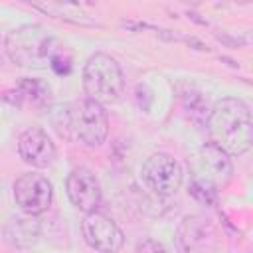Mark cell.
I'll return each instance as SVG.
<instances>
[{"label": "cell", "mask_w": 253, "mask_h": 253, "mask_svg": "<svg viewBox=\"0 0 253 253\" xmlns=\"http://www.w3.org/2000/svg\"><path fill=\"white\" fill-rule=\"evenodd\" d=\"M208 128L213 142L221 146L229 156L245 154L253 142L249 105L237 97L219 99L208 115Z\"/></svg>", "instance_id": "obj_1"}, {"label": "cell", "mask_w": 253, "mask_h": 253, "mask_svg": "<svg viewBox=\"0 0 253 253\" xmlns=\"http://www.w3.org/2000/svg\"><path fill=\"white\" fill-rule=\"evenodd\" d=\"M6 53L20 67H47L51 57L63 49L61 42L38 24H24L6 36Z\"/></svg>", "instance_id": "obj_2"}, {"label": "cell", "mask_w": 253, "mask_h": 253, "mask_svg": "<svg viewBox=\"0 0 253 253\" xmlns=\"http://www.w3.org/2000/svg\"><path fill=\"white\" fill-rule=\"evenodd\" d=\"M83 89L89 99L117 103L125 91V77L119 61L109 53H93L83 67Z\"/></svg>", "instance_id": "obj_3"}, {"label": "cell", "mask_w": 253, "mask_h": 253, "mask_svg": "<svg viewBox=\"0 0 253 253\" xmlns=\"http://www.w3.org/2000/svg\"><path fill=\"white\" fill-rule=\"evenodd\" d=\"M65 125L73 138L87 146L99 148L109 134V117L103 105L95 99H79L65 111Z\"/></svg>", "instance_id": "obj_4"}, {"label": "cell", "mask_w": 253, "mask_h": 253, "mask_svg": "<svg viewBox=\"0 0 253 253\" xmlns=\"http://www.w3.org/2000/svg\"><path fill=\"white\" fill-rule=\"evenodd\" d=\"M140 176L148 190H152L156 196H172L180 188L184 172L174 156L166 152H156L144 160Z\"/></svg>", "instance_id": "obj_5"}, {"label": "cell", "mask_w": 253, "mask_h": 253, "mask_svg": "<svg viewBox=\"0 0 253 253\" xmlns=\"http://www.w3.org/2000/svg\"><path fill=\"white\" fill-rule=\"evenodd\" d=\"M14 202L24 213L40 215L47 211L53 200V186L51 182L38 172H26L22 174L14 186H12Z\"/></svg>", "instance_id": "obj_6"}, {"label": "cell", "mask_w": 253, "mask_h": 253, "mask_svg": "<svg viewBox=\"0 0 253 253\" xmlns=\"http://www.w3.org/2000/svg\"><path fill=\"white\" fill-rule=\"evenodd\" d=\"M194 178L211 184L215 190L225 188L233 178V164L229 154L213 140L206 142L194 158Z\"/></svg>", "instance_id": "obj_7"}, {"label": "cell", "mask_w": 253, "mask_h": 253, "mask_svg": "<svg viewBox=\"0 0 253 253\" xmlns=\"http://www.w3.org/2000/svg\"><path fill=\"white\" fill-rule=\"evenodd\" d=\"M178 249L186 253H210L219 249V233L204 215H186L176 231Z\"/></svg>", "instance_id": "obj_8"}, {"label": "cell", "mask_w": 253, "mask_h": 253, "mask_svg": "<svg viewBox=\"0 0 253 253\" xmlns=\"http://www.w3.org/2000/svg\"><path fill=\"white\" fill-rule=\"evenodd\" d=\"M81 233L91 249L103 253H115L125 243V233L121 231V227L109 215L99 213L97 210L85 213L81 221Z\"/></svg>", "instance_id": "obj_9"}, {"label": "cell", "mask_w": 253, "mask_h": 253, "mask_svg": "<svg viewBox=\"0 0 253 253\" xmlns=\"http://www.w3.org/2000/svg\"><path fill=\"white\" fill-rule=\"evenodd\" d=\"M65 190H67L71 204L85 213L95 211L101 206V200H103L101 184H99L97 176L85 166L73 168L69 172V176L65 180Z\"/></svg>", "instance_id": "obj_10"}, {"label": "cell", "mask_w": 253, "mask_h": 253, "mask_svg": "<svg viewBox=\"0 0 253 253\" xmlns=\"http://www.w3.org/2000/svg\"><path fill=\"white\" fill-rule=\"evenodd\" d=\"M20 158L34 168H47L55 160V144L40 126H28L18 136Z\"/></svg>", "instance_id": "obj_11"}, {"label": "cell", "mask_w": 253, "mask_h": 253, "mask_svg": "<svg viewBox=\"0 0 253 253\" xmlns=\"http://www.w3.org/2000/svg\"><path fill=\"white\" fill-rule=\"evenodd\" d=\"M12 105L16 107H32V109H43L51 101V87L43 79L36 77H22L12 91L4 95Z\"/></svg>", "instance_id": "obj_12"}, {"label": "cell", "mask_w": 253, "mask_h": 253, "mask_svg": "<svg viewBox=\"0 0 253 253\" xmlns=\"http://www.w3.org/2000/svg\"><path fill=\"white\" fill-rule=\"evenodd\" d=\"M42 235V223L38 219V215H32V213H24L22 215H14L10 217V221L6 223V229H4V237L10 245L14 247H32L38 243Z\"/></svg>", "instance_id": "obj_13"}, {"label": "cell", "mask_w": 253, "mask_h": 253, "mask_svg": "<svg viewBox=\"0 0 253 253\" xmlns=\"http://www.w3.org/2000/svg\"><path fill=\"white\" fill-rule=\"evenodd\" d=\"M182 101H184V109L190 113V117L194 121H206L210 111H208V103L204 101L202 93L198 91H190V93H184L182 95Z\"/></svg>", "instance_id": "obj_14"}, {"label": "cell", "mask_w": 253, "mask_h": 253, "mask_svg": "<svg viewBox=\"0 0 253 253\" xmlns=\"http://www.w3.org/2000/svg\"><path fill=\"white\" fill-rule=\"evenodd\" d=\"M188 192H190L198 202L208 204V206L215 204V200H217V190H215L211 184H208V182H204V180H200V178H194V180H192V184L188 186Z\"/></svg>", "instance_id": "obj_15"}, {"label": "cell", "mask_w": 253, "mask_h": 253, "mask_svg": "<svg viewBox=\"0 0 253 253\" xmlns=\"http://www.w3.org/2000/svg\"><path fill=\"white\" fill-rule=\"evenodd\" d=\"M49 67L57 73V75H67L69 71H71V57L67 55V51L65 49H61L59 53H55L53 57H51V61H49Z\"/></svg>", "instance_id": "obj_16"}, {"label": "cell", "mask_w": 253, "mask_h": 253, "mask_svg": "<svg viewBox=\"0 0 253 253\" xmlns=\"http://www.w3.org/2000/svg\"><path fill=\"white\" fill-rule=\"evenodd\" d=\"M136 251H164V245H160L158 241H152L148 237V239H144L136 245Z\"/></svg>", "instance_id": "obj_17"}, {"label": "cell", "mask_w": 253, "mask_h": 253, "mask_svg": "<svg viewBox=\"0 0 253 253\" xmlns=\"http://www.w3.org/2000/svg\"><path fill=\"white\" fill-rule=\"evenodd\" d=\"M55 2H59V4H71V6H77L79 4V0H55Z\"/></svg>", "instance_id": "obj_18"}, {"label": "cell", "mask_w": 253, "mask_h": 253, "mask_svg": "<svg viewBox=\"0 0 253 253\" xmlns=\"http://www.w3.org/2000/svg\"><path fill=\"white\" fill-rule=\"evenodd\" d=\"M239 2H249V0H239Z\"/></svg>", "instance_id": "obj_19"}, {"label": "cell", "mask_w": 253, "mask_h": 253, "mask_svg": "<svg viewBox=\"0 0 253 253\" xmlns=\"http://www.w3.org/2000/svg\"><path fill=\"white\" fill-rule=\"evenodd\" d=\"M184 2H190V0H184Z\"/></svg>", "instance_id": "obj_20"}]
</instances>
